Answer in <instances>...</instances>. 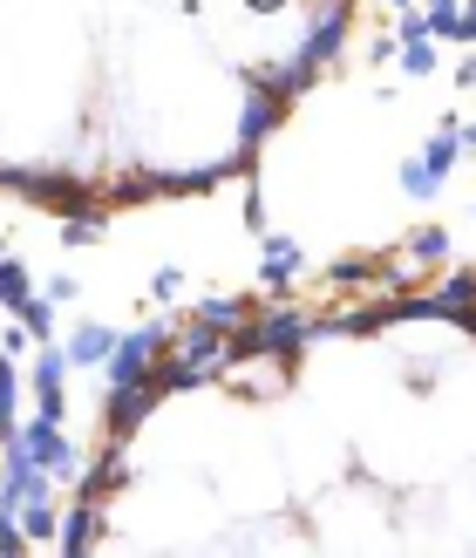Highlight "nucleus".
Instances as JSON below:
<instances>
[{
	"label": "nucleus",
	"mask_w": 476,
	"mask_h": 558,
	"mask_svg": "<svg viewBox=\"0 0 476 558\" xmlns=\"http://www.w3.org/2000/svg\"><path fill=\"white\" fill-rule=\"evenodd\" d=\"M347 21H354V0H314V8H306V41H300L293 62H306V69L341 62V48H347Z\"/></svg>",
	"instance_id": "obj_1"
},
{
	"label": "nucleus",
	"mask_w": 476,
	"mask_h": 558,
	"mask_svg": "<svg viewBox=\"0 0 476 558\" xmlns=\"http://www.w3.org/2000/svg\"><path fill=\"white\" fill-rule=\"evenodd\" d=\"M163 348H171V327H136V333H117V348H109V361H102L109 388L150 381V368H157V354H163Z\"/></svg>",
	"instance_id": "obj_2"
},
{
	"label": "nucleus",
	"mask_w": 476,
	"mask_h": 558,
	"mask_svg": "<svg viewBox=\"0 0 476 558\" xmlns=\"http://www.w3.org/2000/svg\"><path fill=\"white\" fill-rule=\"evenodd\" d=\"M21 442H27V450H35V457L54 470V477H82V450L62 436V415H35V423L21 429Z\"/></svg>",
	"instance_id": "obj_3"
},
{
	"label": "nucleus",
	"mask_w": 476,
	"mask_h": 558,
	"mask_svg": "<svg viewBox=\"0 0 476 558\" xmlns=\"http://www.w3.org/2000/svg\"><path fill=\"white\" fill-rule=\"evenodd\" d=\"M69 348H54V341H41V354H35V368H27V381H35V402H41V415H62L69 409Z\"/></svg>",
	"instance_id": "obj_4"
},
{
	"label": "nucleus",
	"mask_w": 476,
	"mask_h": 558,
	"mask_svg": "<svg viewBox=\"0 0 476 558\" xmlns=\"http://www.w3.org/2000/svg\"><path fill=\"white\" fill-rule=\"evenodd\" d=\"M252 82H259V75H252ZM279 117H286V96H279L272 82H259V89L245 96V117H239V150H259Z\"/></svg>",
	"instance_id": "obj_5"
},
{
	"label": "nucleus",
	"mask_w": 476,
	"mask_h": 558,
	"mask_svg": "<svg viewBox=\"0 0 476 558\" xmlns=\"http://www.w3.org/2000/svg\"><path fill=\"white\" fill-rule=\"evenodd\" d=\"M157 402H163V396H157V381H130V388H109V409H102V415H109V436L123 442V436H130V429H136V423H144V415L157 409Z\"/></svg>",
	"instance_id": "obj_6"
},
{
	"label": "nucleus",
	"mask_w": 476,
	"mask_h": 558,
	"mask_svg": "<svg viewBox=\"0 0 476 558\" xmlns=\"http://www.w3.org/2000/svg\"><path fill=\"white\" fill-rule=\"evenodd\" d=\"M300 272H306L300 239H266V287H272V293H286Z\"/></svg>",
	"instance_id": "obj_7"
},
{
	"label": "nucleus",
	"mask_w": 476,
	"mask_h": 558,
	"mask_svg": "<svg viewBox=\"0 0 476 558\" xmlns=\"http://www.w3.org/2000/svg\"><path fill=\"white\" fill-rule=\"evenodd\" d=\"M109 348H117V333H109L102 320H82V327L69 333V361H75V368H102Z\"/></svg>",
	"instance_id": "obj_8"
},
{
	"label": "nucleus",
	"mask_w": 476,
	"mask_h": 558,
	"mask_svg": "<svg viewBox=\"0 0 476 558\" xmlns=\"http://www.w3.org/2000/svg\"><path fill=\"white\" fill-rule=\"evenodd\" d=\"M54 545H62L69 558H75V551H89V545H96V505H89V497H82V505H75L69 518H62V532H54Z\"/></svg>",
	"instance_id": "obj_9"
},
{
	"label": "nucleus",
	"mask_w": 476,
	"mask_h": 558,
	"mask_svg": "<svg viewBox=\"0 0 476 558\" xmlns=\"http://www.w3.org/2000/svg\"><path fill=\"white\" fill-rule=\"evenodd\" d=\"M436 314H456V320H469L476 314V272H450L436 287Z\"/></svg>",
	"instance_id": "obj_10"
},
{
	"label": "nucleus",
	"mask_w": 476,
	"mask_h": 558,
	"mask_svg": "<svg viewBox=\"0 0 476 558\" xmlns=\"http://www.w3.org/2000/svg\"><path fill=\"white\" fill-rule=\"evenodd\" d=\"M27 300H35V279H27V266H21V259L0 253V306H8V314H21Z\"/></svg>",
	"instance_id": "obj_11"
},
{
	"label": "nucleus",
	"mask_w": 476,
	"mask_h": 558,
	"mask_svg": "<svg viewBox=\"0 0 476 558\" xmlns=\"http://www.w3.org/2000/svg\"><path fill=\"white\" fill-rule=\"evenodd\" d=\"M198 320L218 327V333H239V327H245V300H205V306H198Z\"/></svg>",
	"instance_id": "obj_12"
},
{
	"label": "nucleus",
	"mask_w": 476,
	"mask_h": 558,
	"mask_svg": "<svg viewBox=\"0 0 476 558\" xmlns=\"http://www.w3.org/2000/svg\"><path fill=\"white\" fill-rule=\"evenodd\" d=\"M402 191H408V198H436V191H442V178L429 171L423 157H402Z\"/></svg>",
	"instance_id": "obj_13"
},
{
	"label": "nucleus",
	"mask_w": 476,
	"mask_h": 558,
	"mask_svg": "<svg viewBox=\"0 0 476 558\" xmlns=\"http://www.w3.org/2000/svg\"><path fill=\"white\" fill-rule=\"evenodd\" d=\"M429 41H436V35H408V41L395 48L408 75H436V48H429Z\"/></svg>",
	"instance_id": "obj_14"
},
{
	"label": "nucleus",
	"mask_w": 476,
	"mask_h": 558,
	"mask_svg": "<svg viewBox=\"0 0 476 558\" xmlns=\"http://www.w3.org/2000/svg\"><path fill=\"white\" fill-rule=\"evenodd\" d=\"M408 259H450V232H442V226L408 232Z\"/></svg>",
	"instance_id": "obj_15"
},
{
	"label": "nucleus",
	"mask_w": 476,
	"mask_h": 558,
	"mask_svg": "<svg viewBox=\"0 0 476 558\" xmlns=\"http://www.w3.org/2000/svg\"><path fill=\"white\" fill-rule=\"evenodd\" d=\"M21 327L35 333V341H54V300H41V293H35V300L21 306Z\"/></svg>",
	"instance_id": "obj_16"
},
{
	"label": "nucleus",
	"mask_w": 476,
	"mask_h": 558,
	"mask_svg": "<svg viewBox=\"0 0 476 558\" xmlns=\"http://www.w3.org/2000/svg\"><path fill=\"white\" fill-rule=\"evenodd\" d=\"M21 532L27 538H54V532H62V518L48 511V497H41V505H21Z\"/></svg>",
	"instance_id": "obj_17"
},
{
	"label": "nucleus",
	"mask_w": 476,
	"mask_h": 558,
	"mask_svg": "<svg viewBox=\"0 0 476 558\" xmlns=\"http://www.w3.org/2000/svg\"><path fill=\"white\" fill-rule=\"evenodd\" d=\"M102 239V211H82V218H62V245H96Z\"/></svg>",
	"instance_id": "obj_18"
},
{
	"label": "nucleus",
	"mask_w": 476,
	"mask_h": 558,
	"mask_svg": "<svg viewBox=\"0 0 476 558\" xmlns=\"http://www.w3.org/2000/svg\"><path fill=\"white\" fill-rule=\"evenodd\" d=\"M368 279V259H333V287H361Z\"/></svg>",
	"instance_id": "obj_19"
},
{
	"label": "nucleus",
	"mask_w": 476,
	"mask_h": 558,
	"mask_svg": "<svg viewBox=\"0 0 476 558\" xmlns=\"http://www.w3.org/2000/svg\"><path fill=\"white\" fill-rule=\"evenodd\" d=\"M178 293H184V272L163 266V272H157V300H178Z\"/></svg>",
	"instance_id": "obj_20"
},
{
	"label": "nucleus",
	"mask_w": 476,
	"mask_h": 558,
	"mask_svg": "<svg viewBox=\"0 0 476 558\" xmlns=\"http://www.w3.org/2000/svg\"><path fill=\"white\" fill-rule=\"evenodd\" d=\"M75 293H82V287H75V272H62V279H48V300H54V306H69Z\"/></svg>",
	"instance_id": "obj_21"
},
{
	"label": "nucleus",
	"mask_w": 476,
	"mask_h": 558,
	"mask_svg": "<svg viewBox=\"0 0 476 558\" xmlns=\"http://www.w3.org/2000/svg\"><path fill=\"white\" fill-rule=\"evenodd\" d=\"M456 82H463V89H476V54H469V62H456Z\"/></svg>",
	"instance_id": "obj_22"
},
{
	"label": "nucleus",
	"mask_w": 476,
	"mask_h": 558,
	"mask_svg": "<svg viewBox=\"0 0 476 558\" xmlns=\"http://www.w3.org/2000/svg\"><path fill=\"white\" fill-rule=\"evenodd\" d=\"M245 8H252V14H279V8H286V0H245Z\"/></svg>",
	"instance_id": "obj_23"
},
{
	"label": "nucleus",
	"mask_w": 476,
	"mask_h": 558,
	"mask_svg": "<svg viewBox=\"0 0 476 558\" xmlns=\"http://www.w3.org/2000/svg\"><path fill=\"white\" fill-rule=\"evenodd\" d=\"M8 436H14V409H8V402H0V442H8Z\"/></svg>",
	"instance_id": "obj_24"
},
{
	"label": "nucleus",
	"mask_w": 476,
	"mask_h": 558,
	"mask_svg": "<svg viewBox=\"0 0 476 558\" xmlns=\"http://www.w3.org/2000/svg\"><path fill=\"white\" fill-rule=\"evenodd\" d=\"M463 150H476V123H463Z\"/></svg>",
	"instance_id": "obj_25"
},
{
	"label": "nucleus",
	"mask_w": 476,
	"mask_h": 558,
	"mask_svg": "<svg viewBox=\"0 0 476 558\" xmlns=\"http://www.w3.org/2000/svg\"><path fill=\"white\" fill-rule=\"evenodd\" d=\"M178 8H184V14H198V0H178Z\"/></svg>",
	"instance_id": "obj_26"
},
{
	"label": "nucleus",
	"mask_w": 476,
	"mask_h": 558,
	"mask_svg": "<svg viewBox=\"0 0 476 558\" xmlns=\"http://www.w3.org/2000/svg\"><path fill=\"white\" fill-rule=\"evenodd\" d=\"M388 8H395V14H402V8H415V0H388Z\"/></svg>",
	"instance_id": "obj_27"
},
{
	"label": "nucleus",
	"mask_w": 476,
	"mask_h": 558,
	"mask_svg": "<svg viewBox=\"0 0 476 558\" xmlns=\"http://www.w3.org/2000/svg\"><path fill=\"white\" fill-rule=\"evenodd\" d=\"M463 14H469V21H476V0H469V8H463Z\"/></svg>",
	"instance_id": "obj_28"
}]
</instances>
